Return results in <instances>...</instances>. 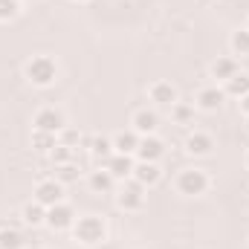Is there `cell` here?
Instances as JSON below:
<instances>
[{"mask_svg": "<svg viewBox=\"0 0 249 249\" xmlns=\"http://www.w3.org/2000/svg\"><path fill=\"white\" fill-rule=\"evenodd\" d=\"M70 235H72V241L78 247H87V249L99 247V244L107 241V223L99 214H78L72 229H70Z\"/></svg>", "mask_w": 249, "mask_h": 249, "instance_id": "cell-1", "label": "cell"}, {"mask_svg": "<svg viewBox=\"0 0 249 249\" xmlns=\"http://www.w3.org/2000/svg\"><path fill=\"white\" fill-rule=\"evenodd\" d=\"M23 75L32 87H53L58 81V61L53 55H32L23 67Z\"/></svg>", "mask_w": 249, "mask_h": 249, "instance_id": "cell-2", "label": "cell"}, {"mask_svg": "<svg viewBox=\"0 0 249 249\" xmlns=\"http://www.w3.org/2000/svg\"><path fill=\"white\" fill-rule=\"evenodd\" d=\"M209 186H212V177H209L203 168H197V165L180 168L177 177H174V188H177V194H183V197H203V194L209 191Z\"/></svg>", "mask_w": 249, "mask_h": 249, "instance_id": "cell-3", "label": "cell"}, {"mask_svg": "<svg viewBox=\"0 0 249 249\" xmlns=\"http://www.w3.org/2000/svg\"><path fill=\"white\" fill-rule=\"evenodd\" d=\"M113 197H116V209H122L127 214H139L148 206V188H142L136 180H124Z\"/></svg>", "mask_w": 249, "mask_h": 249, "instance_id": "cell-4", "label": "cell"}, {"mask_svg": "<svg viewBox=\"0 0 249 249\" xmlns=\"http://www.w3.org/2000/svg\"><path fill=\"white\" fill-rule=\"evenodd\" d=\"M67 127V116H64L58 107L47 105V107H38L32 113V130H47V133H61Z\"/></svg>", "mask_w": 249, "mask_h": 249, "instance_id": "cell-5", "label": "cell"}, {"mask_svg": "<svg viewBox=\"0 0 249 249\" xmlns=\"http://www.w3.org/2000/svg\"><path fill=\"white\" fill-rule=\"evenodd\" d=\"M148 102H151V107H162V110H168L174 102H180V93H177V87H174L171 81L157 78V81L148 84Z\"/></svg>", "mask_w": 249, "mask_h": 249, "instance_id": "cell-6", "label": "cell"}, {"mask_svg": "<svg viewBox=\"0 0 249 249\" xmlns=\"http://www.w3.org/2000/svg\"><path fill=\"white\" fill-rule=\"evenodd\" d=\"M223 102H226V93L220 84H206L194 93V107L200 113H217L223 107Z\"/></svg>", "mask_w": 249, "mask_h": 249, "instance_id": "cell-7", "label": "cell"}, {"mask_svg": "<svg viewBox=\"0 0 249 249\" xmlns=\"http://www.w3.org/2000/svg\"><path fill=\"white\" fill-rule=\"evenodd\" d=\"M64 188L55 177H44V180H38L35 188H32V200H38L41 206H55V203H64Z\"/></svg>", "mask_w": 249, "mask_h": 249, "instance_id": "cell-8", "label": "cell"}, {"mask_svg": "<svg viewBox=\"0 0 249 249\" xmlns=\"http://www.w3.org/2000/svg\"><path fill=\"white\" fill-rule=\"evenodd\" d=\"M75 217H78V214H75V209H72L67 200L47 209V226H50L53 232H70L72 223H75Z\"/></svg>", "mask_w": 249, "mask_h": 249, "instance_id": "cell-9", "label": "cell"}, {"mask_svg": "<svg viewBox=\"0 0 249 249\" xmlns=\"http://www.w3.org/2000/svg\"><path fill=\"white\" fill-rule=\"evenodd\" d=\"M162 157H165V142H162L157 133L139 136V145H136V151H133V160H136V162H160Z\"/></svg>", "mask_w": 249, "mask_h": 249, "instance_id": "cell-10", "label": "cell"}, {"mask_svg": "<svg viewBox=\"0 0 249 249\" xmlns=\"http://www.w3.org/2000/svg\"><path fill=\"white\" fill-rule=\"evenodd\" d=\"M183 151L194 160H203V157H212L214 154V136L206 133V130H191L183 142Z\"/></svg>", "mask_w": 249, "mask_h": 249, "instance_id": "cell-11", "label": "cell"}, {"mask_svg": "<svg viewBox=\"0 0 249 249\" xmlns=\"http://www.w3.org/2000/svg\"><path fill=\"white\" fill-rule=\"evenodd\" d=\"M133 165H136V160H133L130 154H113V157H107L99 168H105L116 183H124V180L133 177Z\"/></svg>", "mask_w": 249, "mask_h": 249, "instance_id": "cell-12", "label": "cell"}, {"mask_svg": "<svg viewBox=\"0 0 249 249\" xmlns=\"http://www.w3.org/2000/svg\"><path fill=\"white\" fill-rule=\"evenodd\" d=\"M157 127H160L157 107H139L130 113V130H136L139 136H151V133H157Z\"/></svg>", "mask_w": 249, "mask_h": 249, "instance_id": "cell-13", "label": "cell"}, {"mask_svg": "<svg viewBox=\"0 0 249 249\" xmlns=\"http://www.w3.org/2000/svg\"><path fill=\"white\" fill-rule=\"evenodd\" d=\"M241 72V61L235 55H223V58H214L212 67H209V75L214 78V84H226L232 75Z\"/></svg>", "mask_w": 249, "mask_h": 249, "instance_id": "cell-14", "label": "cell"}, {"mask_svg": "<svg viewBox=\"0 0 249 249\" xmlns=\"http://www.w3.org/2000/svg\"><path fill=\"white\" fill-rule=\"evenodd\" d=\"M130 180H136L142 188H154L162 180V168H160V162H136Z\"/></svg>", "mask_w": 249, "mask_h": 249, "instance_id": "cell-15", "label": "cell"}, {"mask_svg": "<svg viewBox=\"0 0 249 249\" xmlns=\"http://www.w3.org/2000/svg\"><path fill=\"white\" fill-rule=\"evenodd\" d=\"M20 223H23V226H32V229L47 226V206H41L38 200L23 203V209H20Z\"/></svg>", "mask_w": 249, "mask_h": 249, "instance_id": "cell-16", "label": "cell"}, {"mask_svg": "<svg viewBox=\"0 0 249 249\" xmlns=\"http://www.w3.org/2000/svg\"><path fill=\"white\" fill-rule=\"evenodd\" d=\"M87 154L102 165L107 157H113L116 151H113V139L110 136H90V145H87Z\"/></svg>", "mask_w": 249, "mask_h": 249, "instance_id": "cell-17", "label": "cell"}, {"mask_svg": "<svg viewBox=\"0 0 249 249\" xmlns=\"http://www.w3.org/2000/svg\"><path fill=\"white\" fill-rule=\"evenodd\" d=\"M168 116H171V124H194V116H197V107L194 102H174L168 107Z\"/></svg>", "mask_w": 249, "mask_h": 249, "instance_id": "cell-18", "label": "cell"}, {"mask_svg": "<svg viewBox=\"0 0 249 249\" xmlns=\"http://www.w3.org/2000/svg\"><path fill=\"white\" fill-rule=\"evenodd\" d=\"M223 87V93H226V99H244L249 93V72L247 70H241L238 75H232L226 84H220Z\"/></svg>", "mask_w": 249, "mask_h": 249, "instance_id": "cell-19", "label": "cell"}, {"mask_svg": "<svg viewBox=\"0 0 249 249\" xmlns=\"http://www.w3.org/2000/svg\"><path fill=\"white\" fill-rule=\"evenodd\" d=\"M87 186L93 188L96 194H113L116 180H113L105 168H96V171H90V174H87Z\"/></svg>", "mask_w": 249, "mask_h": 249, "instance_id": "cell-20", "label": "cell"}, {"mask_svg": "<svg viewBox=\"0 0 249 249\" xmlns=\"http://www.w3.org/2000/svg\"><path fill=\"white\" fill-rule=\"evenodd\" d=\"M110 139H113V151H116V154H130V157H133V151H136V145H139V133L130 130V127L113 133Z\"/></svg>", "mask_w": 249, "mask_h": 249, "instance_id": "cell-21", "label": "cell"}, {"mask_svg": "<svg viewBox=\"0 0 249 249\" xmlns=\"http://www.w3.org/2000/svg\"><path fill=\"white\" fill-rule=\"evenodd\" d=\"M29 145H32V151H38V154H47V157H50V151L58 145V133L32 130V136H29Z\"/></svg>", "mask_w": 249, "mask_h": 249, "instance_id": "cell-22", "label": "cell"}, {"mask_svg": "<svg viewBox=\"0 0 249 249\" xmlns=\"http://www.w3.org/2000/svg\"><path fill=\"white\" fill-rule=\"evenodd\" d=\"M81 165L78 162H67V165H55V180L61 183V186H72V183H78L81 180Z\"/></svg>", "mask_w": 249, "mask_h": 249, "instance_id": "cell-23", "label": "cell"}, {"mask_svg": "<svg viewBox=\"0 0 249 249\" xmlns=\"http://www.w3.org/2000/svg\"><path fill=\"white\" fill-rule=\"evenodd\" d=\"M229 47H232V55H249V26L244 29H235L232 35H229Z\"/></svg>", "mask_w": 249, "mask_h": 249, "instance_id": "cell-24", "label": "cell"}, {"mask_svg": "<svg viewBox=\"0 0 249 249\" xmlns=\"http://www.w3.org/2000/svg\"><path fill=\"white\" fill-rule=\"evenodd\" d=\"M23 235L12 226H0V249H23Z\"/></svg>", "mask_w": 249, "mask_h": 249, "instance_id": "cell-25", "label": "cell"}, {"mask_svg": "<svg viewBox=\"0 0 249 249\" xmlns=\"http://www.w3.org/2000/svg\"><path fill=\"white\" fill-rule=\"evenodd\" d=\"M50 160H53V165H67V162H75V148H70V145L58 142V145L50 151Z\"/></svg>", "mask_w": 249, "mask_h": 249, "instance_id": "cell-26", "label": "cell"}, {"mask_svg": "<svg viewBox=\"0 0 249 249\" xmlns=\"http://www.w3.org/2000/svg\"><path fill=\"white\" fill-rule=\"evenodd\" d=\"M58 142H64V145H70V148H81V142H84V133L81 130H75V127H64L61 133H58Z\"/></svg>", "mask_w": 249, "mask_h": 249, "instance_id": "cell-27", "label": "cell"}, {"mask_svg": "<svg viewBox=\"0 0 249 249\" xmlns=\"http://www.w3.org/2000/svg\"><path fill=\"white\" fill-rule=\"evenodd\" d=\"M20 15V3L18 0H0V23H9Z\"/></svg>", "mask_w": 249, "mask_h": 249, "instance_id": "cell-28", "label": "cell"}, {"mask_svg": "<svg viewBox=\"0 0 249 249\" xmlns=\"http://www.w3.org/2000/svg\"><path fill=\"white\" fill-rule=\"evenodd\" d=\"M238 105H241V113H244V116H249V93L244 96V99H238Z\"/></svg>", "mask_w": 249, "mask_h": 249, "instance_id": "cell-29", "label": "cell"}, {"mask_svg": "<svg viewBox=\"0 0 249 249\" xmlns=\"http://www.w3.org/2000/svg\"><path fill=\"white\" fill-rule=\"evenodd\" d=\"M244 165H247V171H249V148H247V154H244Z\"/></svg>", "mask_w": 249, "mask_h": 249, "instance_id": "cell-30", "label": "cell"}, {"mask_svg": "<svg viewBox=\"0 0 249 249\" xmlns=\"http://www.w3.org/2000/svg\"><path fill=\"white\" fill-rule=\"evenodd\" d=\"M23 249H44V247H38V244H32V247H23Z\"/></svg>", "mask_w": 249, "mask_h": 249, "instance_id": "cell-31", "label": "cell"}, {"mask_svg": "<svg viewBox=\"0 0 249 249\" xmlns=\"http://www.w3.org/2000/svg\"><path fill=\"white\" fill-rule=\"evenodd\" d=\"M217 3H232V0H217Z\"/></svg>", "mask_w": 249, "mask_h": 249, "instance_id": "cell-32", "label": "cell"}, {"mask_svg": "<svg viewBox=\"0 0 249 249\" xmlns=\"http://www.w3.org/2000/svg\"><path fill=\"white\" fill-rule=\"evenodd\" d=\"M247 241H249V226H247Z\"/></svg>", "mask_w": 249, "mask_h": 249, "instance_id": "cell-33", "label": "cell"}, {"mask_svg": "<svg viewBox=\"0 0 249 249\" xmlns=\"http://www.w3.org/2000/svg\"><path fill=\"white\" fill-rule=\"evenodd\" d=\"M247 130H249V116H247Z\"/></svg>", "mask_w": 249, "mask_h": 249, "instance_id": "cell-34", "label": "cell"}, {"mask_svg": "<svg viewBox=\"0 0 249 249\" xmlns=\"http://www.w3.org/2000/svg\"><path fill=\"white\" fill-rule=\"evenodd\" d=\"M75 3H87V0H75Z\"/></svg>", "mask_w": 249, "mask_h": 249, "instance_id": "cell-35", "label": "cell"}]
</instances>
